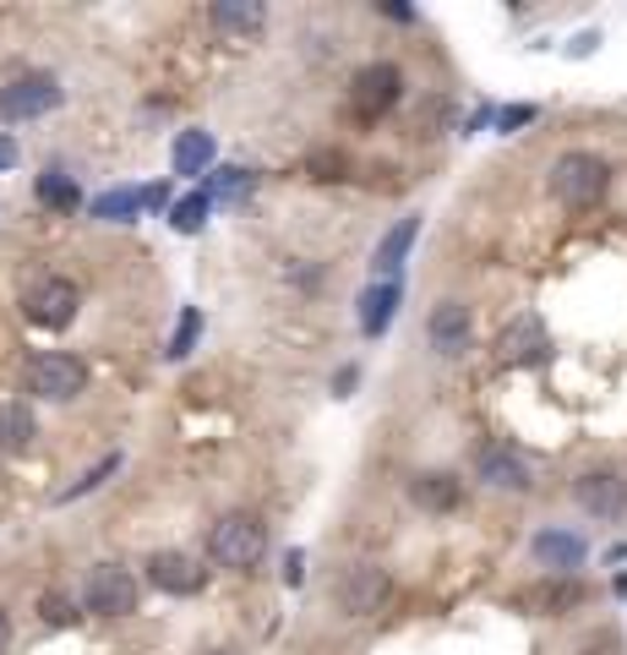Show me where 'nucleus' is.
<instances>
[{"instance_id":"1","label":"nucleus","mask_w":627,"mask_h":655,"mask_svg":"<svg viewBox=\"0 0 627 655\" xmlns=\"http://www.w3.org/2000/svg\"><path fill=\"white\" fill-rule=\"evenodd\" d=\"M611 187V170H606V159H595V153H563L557 164H552V196L563 202V208H595L600 196Z\"/></svg>"},{"instance_id":"2","label":"nucleus","mask_w":627,"mask_h":655,"mask_svg":"<svg viewBox=\"0 0 627 655\" xmlns=\"http://www.w3.org/2000/svg\"><path fill=\"white\" fill-rule=\"evenodd\" d=\"M77 306H82V290L71 279H61V273H33L28 290H22V312H28V323L39 328H71Z\"/></svg>"},{"instance_id":"3","label":"nucleus","mask_w":627,"mask_h":655,"mask_svg":"<svg viewBox=\"0 0 627 655\" xmlns=\"http://www.w3.org/2000/svg\"><path fill=\"white\" fill-rule=\"evenodd\" d=\"M262 546H267V535H262V524L251 520V514H224V520L208 530V557L219 568H256Z\"/></svg>"},{"instance_id":"4","label":"nucleus","mask_w":627,"mask_h":655,"mask_svg":"<svg viewBox=\"0 0 627 655\" xmlns=\"http://www.w3.org/2000/svg\"><path fill=\"white\" fill-rule=\"evenodd\" d=\"M22 383L28 393H39V399H77V393L88 389V366L77 361V355H61V350H44V355H33L28 361V372H22Z\"/></svg>"},{"instance_id":"5","label":"nucleus","mask_w":627,"mask_h":655,"mask_svg":"<svg viewBox=\"0 0 627 655\" xmlns=\"http://www.w3.org/2000/svg\"><path fill=\"white\" fill-rule=\"evenodd\" d=\"M82 601L99 617H125V612H136V580L121 563H93L88 580H82Z\"/></svg>"},{"instance_id":"6","label":"nucleus","mask_w":627,"mask_h":655,"mask_svg":"<svg viewBox=\"0 0 627 655\" xmlns=\"http://www.w3.org/2000/svg\"><path fill=\"white\" fill-rule=\"evenodd\" d=\"M333 601H338V612H350V617H376V612H387V601H393V580L372 568V563H361V568H350L338 585H333Z\"/></svg>"},{"instance_id":"7","label":"nucleus","mask_w":627,"mask_h":655,"mask_svg":"<svg viewBox=\"0 0 627 655\" xmlns=\"http://www.w3.org/2000/svg\"><path fill=\"white\" fill-rule=\"evenodd\" d=\"M398 93H404V77H398V66L376 61V66H366V71H355L350 110H355L361 121H376V115H387V110L398 104Z\"/></svg>"},{"instance_id":"8","label":"nucleus","mask_w":627,"mask_h":655,"mask_svg":"<svg viewBox=\"0 0 627 655\" xmlns=\"http://www.w3.org/2000/svg\"><path fill=\"white\" fill-rule=\"evenodd\" d=\"M55 104H61L55 77H17L0 88V121H33V115H50Z\"/></svg>"},{"instance_id":"9","label":"nucleus","mask_w":627,"mask_h":655,"mask_svg":"<svg viewBox=\"0 0 627 655\" xmlns=\"http://www.w3.org/2000/svg\"><path fill=\"white\" fill-rule=\"evenodd\" d=\"M573 497H578L584 514H595V520H617V514L627 508V481L623 475H611V470H589V475L573 486Z\"/></svg>"},{"instance_id":"10","label":"nucleus","mask_w":627,"mask_h":655,"mask_svg":"<svg viewBox=\"0 0 627 655\" xmlns=\"http://www.w3.org/2000/svg\"><path fill=\"white\" fill-rule=\"evenodd\" d=\"M148 580L159 590H170V595H196L208 585V568L196 557H186V552H153L148 557Z\"/></svg>"},{"instance_id":"11","label":"nucleus","mask_w":627,"mask_h":655,"mask_svg":"<svg viewBox=\"0 0 627 655\" xmlns=\"http://www.w3.org/2000/svg\"><path fill=\"white\" fill-rule=\"evenodd\" d=\"M475 470H481L486 486H502V492H529V486H535L524 454H513L507 443H486V449L475 454Z\"/></svg>"},{"instance_id":"12","label":"nucleus","mask_w":627,"mask_h":655,"mask_svg":"<svg viewBox=\"0 0 627 655\" xmlns=\"http://www.w3.org/2000/svg\"><path fill=\"white\" fill-rule=\"evenodd\" d=\"M497 355L507 361V366H524V361H540V355H546V323H540V318H513V323L502 328Z\"/></svg>"},{"instance_id":"13","label":"nucleus","mask_w":627,"mask_h":655,"mask_svg":"<svg viewBox=\"0 0 627 655\" xmlns=\"http://www.w3.org/2000/svg\"><path fill=\"white\" fill-rule=\"evenodd\" d=\"M426 333H432V350L437 355H464L469 350V306L442 301L437 312H432V323H426Z\"/></svg>"},{"instance_id":"14","label":"nucleus","mask_w":627,"mask_h":655,"mask_svg":"<svg viewBox=\"0 0 627 655\" xmlns=\"http://www.w3.org/2000/svg\"><path fill=\"white\" fill-rule=\"evenodd\" d=\"M409 497L426 508V514H453L458 503H464V486L453 481V475H437V470H426V475H415L409 481Z\"/></svg>"},{"instance_id":"15","label":"nucleus","mask_w":627,"mask_h":655,"mask_svg":"<svg viewBox=\"0 0 627 655\" xmlns=\"http://www.w3.org/2000/svg\"><path fill=\"white\" fill-rule=\"evenodd\" d=\"M415 235H421V219H398V224L382 235V246H376V258H372V273H376V279H393V273H398V262L409 258Z\"/></svg>"},{"instance_id":"16","label":"nucleus","mask_w":627,"mask_h":655,"mask_svg":"<svg viewBox=\"0 0 627 655\" xmlns=\"http://www.w3.org/2000/svg\"><path fill=\"white\" fill-rule=\"evenodd\" d=\"M393 312H398V279H376L372 290L361 295V333H387L393 323Z\"/></svg>"},{"instance_id":"17","label":"nucleus","mask_w":627,"mask_h":655,"mask_svg":"<svg viewBox=\"0 0 627 655\" xmlns=\"http://www.w3.org/2000/svg\"><path fill=\"white\" fill-rule=\"evenodd\" d=\"M33 437H39L33 410H28V404H17V399H0V449H6V454H22Z\"/></svg>"},{"instance_id":"18","label":"nucleus","mask_w":627,"mask_h":655,"mask_svg":"<svg viewBox=\"0 0 627 655\" xmlns=\"http://www.w3.org/2000/svg\"><path fill=\"white\" fill-rule=\"evenodd\" d=\"M262 22H267V6H256V0H219V6H213V28H219V33L251 39Z\"/></svg>"},{"instance_id":"19","label":"nucleus","mask_w":627,"mask_h":655,"mask_svg":"<svg viewBox=\"0 0 627 655\" xmlns=\"http://www.w3.org/2000/svg\"><path fill=\"white\" fill-rule=\"evenodd\" d=\"M535 557H540L546 568H578V563H584V541H578L573 530H540V535H535Z\"/></svg>"},{"instance_id":"20","label":"nucleus","mask_w":627,"mask_h":655,"mask_svg":"<svg viewBox=\"0 0 627 655\" xmlns=\"http://www.w3.org/2000/svg\"><path fill=\"white\" fill-rule=\"evenodd\" d=\"M148 202H164V192H159V187H148V192H104V196H93V219L125 224V219H136Z\"/></svg>"},{"instance_id":"21","label":"nucleus","mask_w":627,"mask_h":655,"mask_svg":"<svg viewBox=\"0 0 627 655\" xmlns=\"http://www.w3.org/2000/svg\"><path fill=\"white\" fill-rule=\"evenodd\" d=\"M170 159H175V175H202L213 164V137L208 131H181Z\"/></svg>"},{"instance_id":"22","label":"nucleus","mask_w":627,"mask_h":655,"mask_svg":"<svg viewBox=\"0 0 627 655\" xmlns=\"http://www.w3.org/2000/svg\"><path fill=\"white\" fill-rule=\"evenodd\" d=\"M208 208H213V202H208V192L181 196V202L170 208V230H175V235H196V230L208 224Z\"/></svg>"},{"instance_id":"23","label":"nucleus","mask_w":627,"mask_h":655,"mask_svg":"<svg viewBox=\"0 0 627 655\" xmlns=\"http://www.w3.org/2000/svg\"><path fill=\"white\" fill-rule=\"evenodd\" d=\"M251 192V170H224V175H213V187H208V202L219 196V202H241Z\"/></svg>"},{"instance_id":"24","label":"nucleus","mask_w":627,"mask_h":655,"mask_svg":"<svg viewBox=\"0 0 627 655\" xmlns=\"http://www.w3.org/2000/svg\"><path fill=\"white\" fill-rule=\"evenodd\" d=\"M578 601H584V590H578V585H546L540 595H535V606H546L552 617H563V612H573Z\"/></svg>"},{"instance_id":"25","label":"nucleus","mask_w":627,"mask_h":655,"mask_svg":"<svg viewBox=\"0 0 627 655\" xmlns=\"http://www.w3.org/2000/svg\"><path fill=\"white\" fill-rule=\"evenodd\" d=\"M39 202H50V208H77V187L65 181V175H39Z\"/></svg>"},{"instance_id":"26","label":"nucleus","mask_w":627,"mask_h":655,"mask_svg":"<svg viewBox=\"0 0 627 655\" xmlns=\"http://www.w3.org/2000/svg\"><path fill=\"white\" fill-rule=\"evenodd\" d=\"M196 333H202V312H186V318H181V328H175V339H170V355H175V361L196 350Z\"/></svg>"},{"instance_id":"27","label":"nucleus","mask_w":627,"mask_h":655,"mask_svg":"<svg viewBox=\"0 0 627 655\" xmlns=\"http://www.w3.org/2000/svg\"><path fill=\"white\" fill-rule=\"evenodd\" d=\"M39 617H44V623H55V628H71V623H77V612H71V601H65V595H44V601H39Z\"/></svg>"},{"instance_id":"28","label":"nucleus","mask_w":627,"mask_h":655,"mask_svg":"<svg viewBox=\"0 0 627 655\" xmlns=\"http://www.w3.org/2000/svg\"><path fill=\"white\" fill-rule=\"evenodd\" d=\"M524 121H535V104H513V110H502V131H513V127H524Z\"/></svg>"},{"instance_id":"29","label":"nucleus","mask_w":627,"mask_h":655,"mask_svg":"<svg viewBox=\"0 0 627 655\" xmlns=\"http://www.w3.org/2000/svg\"><path fill=\"white\" fill-rule=\"evenodd\" d=\"M17 164V142L11 137H0V170H11Z\"/></svg>"},{"instance_id":"30","label":"nucleus","mask_w":627,"mask_h":655,"mask_svg":"<svg viewBox=\"0 0 627 655\" xmlns=\"http://www.w3.org/2000/svg\"><path fill=\"white\" fill-rule=\"evenodd\" d=\"M6 645H11V617H6V606H0V655H6Z\"/></svg>"},{"instance_id":"31","label":"nucleus","mask_w":627,"mask_h":655,"mask_svg":"<svg viewBox=\"0 0 627 655\" xmlns=\"http://www.w3.org/2000/svg\"><path fill=\"white\" fill-rule=\"evenodd\" d=\"M213 655H230V651H213Z\"/></svg>"}]
</instances>
